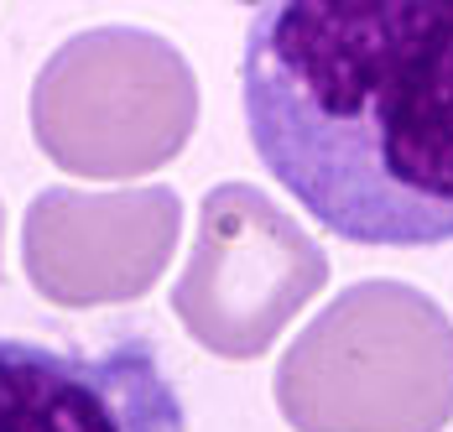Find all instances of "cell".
I'll list each match as a JSON object with an SVG mask.
<instances>
[{"label":"cell","mask_w":453,"mask_h":432,"mask_svg":"<svg viewBox=\"0 0 453 432\" xmlns=\"http://www.w3.org/2000/svg\"><path fill=\"white\" fill-rule=\"evenodd\" d=\"M240 104L261 167L334 240H453V0L256 5Z\"/></svg>","instance_id":"cell-1"},{"label":"cell","mask_w":453,"mask_h":432,"mask_svg":"<svg viewBox=\"0 0 453 432\" xmlns=\"http://www.w3.org/2000/svg\"><path fill=\"white\" fill-rule=\"evenodd\" d=\"M0 432H188V406L146 334L99 349L0 334Z\"/></svg>","instance_id":"cell-2"}]
</instances>
